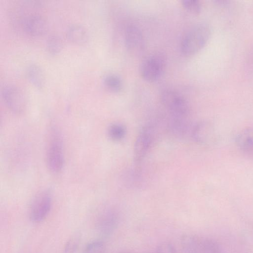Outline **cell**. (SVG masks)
<instances>
[{
    "label": "cell",
    "mask_w": 253,
    "mask_h": 253,
    "mask_svg": "<svg viewBox=\"0 0 253 253\" xmlns=\"http://www.w3.org/2000/svg\"><path fill=\"white\" fill-rule=\"evenodd\" d=\"M211 34V26L202 22L192 27L183 36L180 42L183 54L191 56L200 51L207 44Z\"/></svg>",
    "instance_id": "1"
},
{
    "label": "cell",
    "mask_w": 253,
    "mask_h": 253,
    "mask_svg": "<svg viewBox=\"0 0 253 253\" xmlns=\"http://www.w3.org/2000/svg\"><path fill=\"white\" fill-rule=\"evenodd\" d=\"M46 164L52 172H60L64 164L62 138L56 128H52L49 135L46 151Z\"/></svg>",
    "instance_id": "2"
},
{
    "label": "cell",
    "mask_w": 253,
    "mask_h": 253,
    "mask_svg": "<svg viewBox=\"0 0 253 253\" xmlns=\"http://www.w3.org/2000/svg\"><path fill=\"white\" fill-rule=\"evenodd\" d=\"M166 66L164 54L157 52L146 56L141 62L139 72L141 77L148 82H154L162 76Z\"/></svg>",
    "instance_id": "3"
},
{
    "label": "cell",
    "mask_w": 253,
    "mask_h": 253,
    "mask_svg": "<svg viewBox=\"0 0 253 253\" xmlns=\"http://www.w3.org/2000/svg\"><path fill=\"white\" fill-rule=\"evenodd\" d=\"M161 100L173 117L184 119L190 112L187 100L178 91L166 89L161 93Z\"/></svg>",
    "instance_id": "4"
},
{
    "label": "cell",
    "mask_w": 253,
    "mask_h": 253,
    "mask_svg": "<svg viewBox=\"0 0 253 253\" xmlns=\"http://www.w3.org/2000/svg\"><path fill=\"white\" fill-rule=\"evenodd\" d=\"M52 205V195L50 191L43 190L33 199L29 208V218L35 223L43 220L49 213Z\"/></svg>",
    "instance_id": "5"
},
{
    "label": "cell",
    "mask_w": 253,
    "mask_h": 253,
    "mask_svg": "<svg viewBox=\"0 0 253 253\" xmlns=\"http://www.w3.org/2000/svg\"><path fill=\"white\" fill-rule=\"evenodd\" d=\"M1 95L5 104L11 112L20 114L25 110L26 98L18 86L11 84L5 85L2 89Z\"/></svg>",
    "instance_id": "6"
},
{
    "label": "cell",
    "mask_w": 253,
    "mask_h": 253,
    "mask_svg": "<svg viewBox=\"0 0 253 253\" xmlns=\"http://www.w3.org/2000/svg\"><path fill=\"white\" fill-rule=\"evenodd\" d=\"M126 47L129 53L135 56L141 55L144 50L145 42L140 29L134 25H128L125 33Z\"/></svg>",
    "instance_id": "7"
},
{
    "label": "cell",
    "mask_w": 253,
    "mask_h": 253,
    "mask_svg": "<svg viewBox=\"0 0 253 253\" xmlns=\"http://www.w3.org/2000/svg\"><path fill=\"white\" fill-rule=\"evenodd\" d=\"M118 223L117 212L114 210L107 209L102 211L97 217L96 229L101 236L108 237L114 232Z\"/></svg>",
    "instance_id": "8"
},
{
    "label": "cell",
    "mask_w": 253,
    "mask_h": 253,
    "mask_svg": "<svg viewBox=\"0 0 253 253\" xmlns=\"http://www.w3.org/2000/svg\"><path fill=\"white\" fill-rule=\"evenodd\" d=\"M152 130L149 126L141 129L137 136L134 145V161L139 163L146 156L152 142Z\"/></svg>",
    "instance_id": "9"
},
{
    "label": "cell",
    "mask_w": 253,
    "mask_h": 253,
    "mask_svg": "<svg viewBox=\"0 0 253 253\" xmlns=\"http://www.w3.org/2000/svg\"><path fill=\"white\" fill-rule=\"evenodd\" d=\"M23 28L29 35L38 37L44 35L48 30L46 20L39 14H32L24 19Z\"/></svg>",
    "instance_id": "10"
},
{
    "label": "cell",
    "mask_w": 253,
    "mask_h": 253,
    "mask_svg": "<svg viewBox=\"0 0 253 253\" xmlns=\"http://www.w3.org/2000/svg\"><path fill=\"white\" fill-rule=\"evenodd\" d=\"M191 134L197 142L206 144L213 140L214 131L212 126L209 123L200 122L193 126Z\"/></svg>",
    "instance_id": "11"
},
{
    "label": "cell",
    "mask_w": 253,
    "mask_h": 253,
    "mask_svg": "<svg viewBox=\"0 0 253 253\" xmlns=\"http://www.w3.org/2000/svg\"><path fill=\"white\" fill-rule=\"evenodd\" d=\"M202 240L195 234L185 233L180 238V244L186 253H201Z\"/></svg>",
    "instance_id": "12"
},
{
    "label": "cell",
    "mask_w": 253,
    "mask_h": 253,
    "mask_svg": "<svg viewBox=\"0 0 253 253\" xmlns=\"http://www.w3.org/2000/svg\"><path fill=\"white\" fill-rule=\"evenodd\" d=\"M66 37L71 42L80 44L87 42L88 34L86 29L83 26L79 24H74L68 27Z\"/></svg>",
    "instance_id": "13"
},
{
    "label": "cell",
    "mask_w": 253,
    "mask_h": 253,
    "mask_svg": "<svg viewBox=\"0 0 253 253\" xmlns=\"http://www.w3.org/2000/svg\"><path fill=\"white\" fill-rule=\"evenodd\" d=\"M237 146L243 152L253 154V127L244 129L236 136Z\"/></svg>",
    "instance_id": "14"
},
{
    "label": "cell",
    "mask_w": 253,
    "mask_h": 253,
    "mask_svg": "<svg viewBox=\"0 0 253 253\" xmlns=\"http://www.w3.org/2000/svg\"><path fill=\"white\" fill-rule=\"evenodd\" d=\"M27 78L30 83L39 89L42 88L45 84V76L42 69L38 65H29L26 71Z\"/></svg>",
    "instance_id": "15"
},
{
    "label": "cell",
    "mask_w": 253,
    "mask_h": 253,
    "mask_svg": "<svg viewBox=\"0 0 253 253\" xmlns=\"http://www.w3.org/2000/svg\"><path fill=\"white\" fill-rule=\"evenodd\" d=\"M104 85L110 90L118 92L120 91L123 87V83L121 78L114 74H108L105 75L103 79Z\"/></svg>",
    "instance_id": "16"
},
{
    "label": "cell",
    "mask_w": 253,
    "mask_h": 253,
    "mask_svg": "<svg viewBox=\"0 0 253 253\" xmlns=\"http://www.w3.org/2000/svg\"><path fill=\"white\" fill-rule=\"evenodd\" d=\"M63 42L61 38L56 35H49L47 39L46 46L48 52L52 55L59 53L63 48Z\"/></svg>",
    "instance_id": "17"
},
{
    "label": "cell",
    "mask_w": 253,
    "mask_h": 253,
    "mask_svg": "<svg viewBox=\"0 0 253 253\" xmlns=\"http://www.w3.org/2000/svg\"><path fill=\"white\" fill-rule=\"evenodd\" d=\"M126 134V128L123 125L114 123L111 125L108 129V134L110 138L114 141L123 139Z\"/></svg>",
    "instance_id": "18"
},
{
    "label": "cell",
    "mask_w": 253,
    "mask_h": 253,
    "mask_svg": "<svg viewBox=\"0 0 253 253\" xmlns=\"http://www.w3.org/2000/svg\"><path fill=\"white\" fill-rule=\"evenodd\" d=\"M201 253H221L218 243L213 239H203Z\"/></svg>",
    "instance_id": "19"
},
{
    "label": "cell",
    "mask_w": 253,
    "mask_h": 253,
    "mask_svg": "<svg viewBox=\"0 0 253 253\" xmlns=\"http://www.w3.org/2000/svg\"><path fill=\"white\" fill-rule=\"evenodd\" d=\"M106 246L100 240H96L88 244L81 253H105Z\"/></svg>",
    "instance_id": "20"
},
{
    "label": "cell",
    "mask_w": 253,
    "mask_h": 253,
    "mask_svg": "<svg viewBox=\"0 0 253 253\" xmlns=\"http://www.w3.org/2000/svg\"><path fill=\"white\" fill-rule=\"evenodd\" d=\"M81 235L78 232L73 234L67 242L62 253H75L80 242Z\"/></svg>",
    "instance_id": "21"
},
{
    "label": "cell",
    "mask_w": 253,
    "mask_h": 253,
    "mask_svg": "<svg viewBox=\"0 0 253 253\" xmlns=\"http://www.w3.org/2000/svg\"><path fill=\"white\" fill-rule=\"evenodd\" d=\"M181 4L186 10L194 14L200 12L202 8L201 3L198 0H182Z\"/></svg>",
    "instance_id": "22"
},
{
    "label": "cell",
    "mask_w": 253,
    "mask_h": 253,
    "mask_svg": "<svg viewBox=\"0 0 253 253\" xmlns=\"http://www.w3.org/2000/svg\"><path fill=\"white\" fill-rule=\"evenodd\" d=\"M156 253H176V251L171 243L163 242L157 247Z\"/></svg>",
    "instance_id": "23"
},
{
    "label": "cell",
    "mask_w": 253,
    "mask_h": 253,
    "mask_svg": "<svg viewBox=\"0 0 253 253\" xmlns=\"http://www.w3.org/2000/svg\"><path fill=\"white\" fill-rule=\"evenodd\" d=\"M127 253V252H121V253Z\"/></svg>",
    "instance_id": "24"
}]
</instances>
